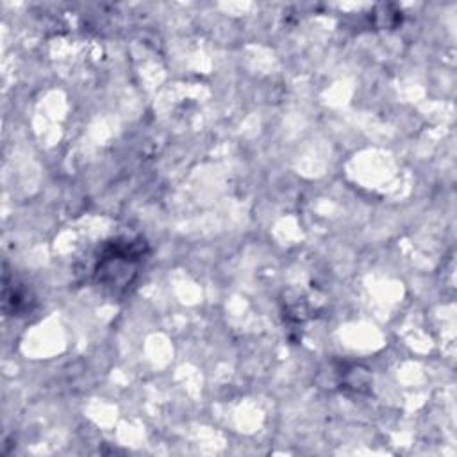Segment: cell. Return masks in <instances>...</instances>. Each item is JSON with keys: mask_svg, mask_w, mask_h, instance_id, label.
<instances>
[{"mask_svg": "<svg viewBox=\"0 0 457 457\" xmlns=\"http://www.w3.org/2000/svg\"><path fill=\"white\" fill-rule=\"evenodd\" d=\"M148 253V246L143 239L116 237L105 243L96 257L95 280L114 293L127 291L134 284L139 266Z\"/></svg>", "mask_w": 457, "mask_h": 457, "instance_id": "6da1fadb", "label": "cell"}, {"mask_svg": "<svg viewBox=\"0 0 457 457\" xmlns=\"http://www.w3.org/2000/svg\"><path fill=\"white\" fill-rule=\"evenodd\" d=\"M339 373H341V380H339L341 389H353L357 393L370 391L371 375L366 368L350 366V368H345V371H339Z\"/></svg>", "mask_w": 457, "mask_h": 457, "instance_id": "7a4b0ae2", "label": "cell"}]
</instances>
